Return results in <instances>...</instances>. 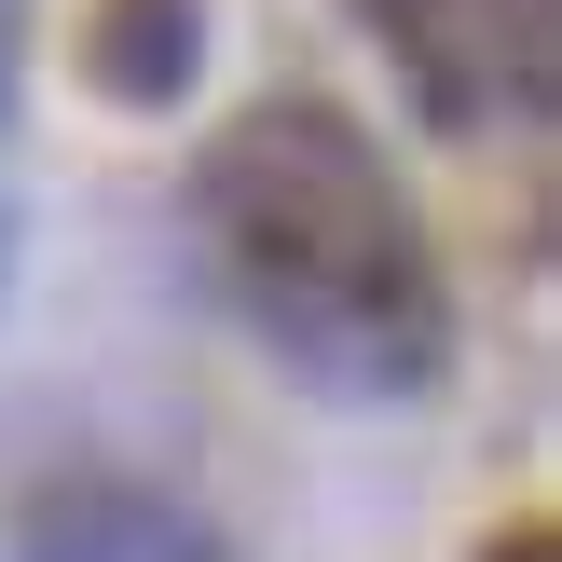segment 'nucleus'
<instances>
[{
	"mask_svg": "<svg viewBox=\"0 0 562 562\" xmlns=\"http://www.w3.org/2000/svg\"><path fill=\"white\" fill-rule=\"evenodd\" d=\"M179 220L206 247L220 302L247 316V344L289 384L344 412L426 398L453 371V289H439V247L412 220L384 137L344 97H261L192 151Z\"/></svg>",
	"mask_w": 562,
	"mask_h": 562,
	"instance_id": "1",
	"label": "nucleus"
},
{
	"mask_svg": "<svg viewBox=\"0 0 562 562\" xmlns=\"http://www.w3.org/2000/svg\"><path fill=\"white\" fill-rule=\"evenodd\" d=\"M344 14L384 42L398 97L439 137H481L494 110L521 124L549 110V0H344Z\"/></svg>",
	"mask_w": 562,
	"mask_h": 562,
	"instance_id": "2",
	"label": "nucleus"
},
{
	"mask_svg": "<svg viewBox=\"0 0 562 562\" xmlns=\"http://www.w3.org/2000/svg\"><path fill=\"white\" fill-rule=\"evenodd\" d=\"M14 562H247L234 536H220L192 494L165 481H124V467H82V481L27 494L14 521Z\"/></svg>",
	"mask_w": 562,
	"mask_h": 562,
	"instance_id": "3",
	"label": "nucleus"
},
{
	"mask_svg": "<svg viewBox=\"0 0 562 562\" xmlns=\"http://www.w3.org/2000/svg\"><path fill=\"white\" fill-rule=\"evenodd\" d=\"M69 69L97 82L110 110H179L206 82V0H82Z\"/></svg>",
	"mask_w": 562,
	"mask_h": 562,
	"instance_id": "4",
	"label": "nucleus"
},
{
	"mask_svg": "<svg viewBox=\"0 0 562 562\" xmlns=\"http://www.w3.org/2000/svg\"><path fill=\"white\" fill-rule=\"evenodd\" d=\"M14 69H27V0H0V124H14Z\"/></svg>",
	"mask_w": 562,
	"mask_h": 562,
	"instance_id": "5",
	"label": "nucleus"
},
{
	"mask_svg": "<svg viewBox=\"0 0 562 562\" xmlns=\"http://www.w3.org/2000/svg\"><path fill=\"white\" fill-rule=\"evenodd\" d=\"M0 261H14V206H0Z\"/></svg>",
	"mask_w": 562,
	"mask_h": 562,
	"instance_id": "6",
	"label": "nucleus"
}]
</instances>
